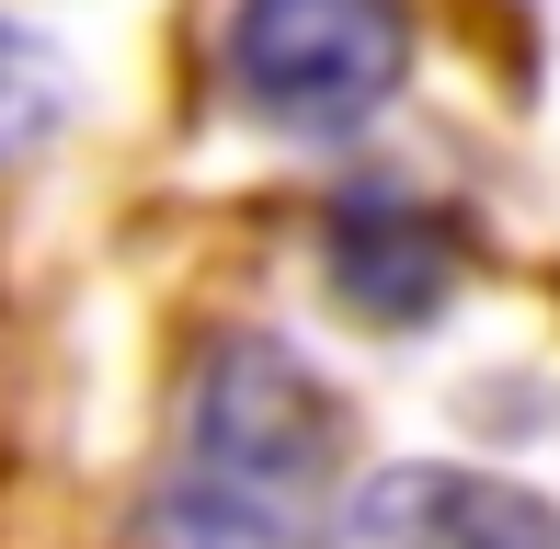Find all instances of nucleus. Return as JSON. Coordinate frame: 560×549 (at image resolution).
<instances>
[{
  "label": "nucleus",
  "instance_id": "nucleus-1",
  "mask_svg": "<svg viewBox=\"0 0 560 549\" xmlns=\"http://www.w3.org/2000/svg\"><path fill=\"white\" fill-rule=\"evenodd\" d=\"M343 492V401L275 332L207 343L184 389V458L149 492V549H320Z\"/></svg>",
  "mask_w": 560,
  "mask_h": 549
},
{
  "label": "nucleus",
  "instance_id": "nucleus-2",
  "mask_svg": "<svg viewBox=\"0 0 560 549\" xmlns=\"http://www.w3.org/2000/svg\"><path fill=\"white\" fill-rule=\"evenodd\" d=\"M229 81L287 138H354L412 81V0H241Z\"/></svg>",
  "mask_w": 560,
  "mask_h": 549
},
{
  "label": "nucleus",
  "instance_id": "nucleus-3",
  "mask_svg": "<svg viewBox=\"0 0 560 549\" xmlns=\"http://www.w3.org/2000/svg\"><path fill=\"white\" fill-rule=\"evenodd\" d=\"M320 253H332V297L366 320H435L457 287V230L400 184H354L320 230Z\"/></svg>",
  "mask_w": 560,
  "mask_h": 549
},
{
  "label": "nucleus",
  "instance_id": "nucleus-4",
  "mask_svg": "<svg viewBox=\"0 0 560 549\" xmlns=\"http://www.w3.org/2000/svg\"><path fill=\"white\" fill-rule=\"evenodd\" d=\"M354 538L366 549H560V515L538 492L492 481V469H377L354 492Z\"/></svg>",
  "mask_w": 560,
  "mask_h": 549
}]
</instances>
